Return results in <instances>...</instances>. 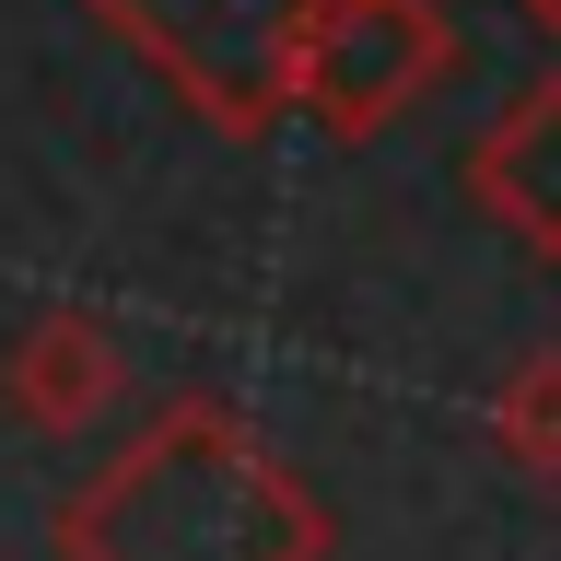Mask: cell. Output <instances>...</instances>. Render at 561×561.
<instances>
[{"mask_svg":"<svg viewBox=\"0 0 561 561\" xmlns=\"http://www.w3.org/2000/svg\"><path fill=\"white\" fill-rule=\"evenodd\" d=\"M328 515L270 433L222 398H175L59 503V561H316Z\"/></svg>","mask_w":561,"mask_h":561,"instance_id":"6da1fadb","label":"cell"},{"mask_svg":"<svg viewBox=\"0 0 561 561\" xmlns=\"http://www.w3.org/2000/svg\"><path fill=\"white\" fill-rule=\"evenodd\" d=\"M0 386H12V421H24V433H82V421H105V410H117L129 363H117V340H105V316L47 305L24 340H12Z\"/></svg>","mask_w":561,"mask_h":561,"instance_id":"5b68a950","label":"cell"},{"mask_svg":"<svg viewBox=\"0 0 561 561\" xmlns=\"http://www.w3.org/2000/svg\"><path fill=\"white\" fill-rule=\"evenodd\" d=\"M468 199L526 257H561V70H526L515 94L491 105V129L468 140Z\"/></svg>","mask_w":561,"mask_h":561,"instance_id":"277c9868","label":"cell"},{"mask_svg":"<svg viewBox=\"0 0 561 561\" xmlns=\"http://www.w3.org/2000/svg\"><path fill=\"white\" fill-rule=\"evenodd\" d=\"M515 12H526V24H538V35H561V0H515Z\"/></svg>","mask_w":561,"mask_h":561,"instance_id":"52a82bcc","label":"cell"},{"mask_svg":"<svg viewBox=\"0 0 561 561\" xmlns=\"http://www.w3.org/2000/svg\"><path fill=\"white\" fill-rule=\"evenodd\" d=\"M445 70H456V24L433 0H316L305 59H293V105H305L316 129H340V140H375Z\"/></svg>","mask_w":561,"mask_h":561,"instance_id":"3957f363","label":"cell"},{"mask_svg":"<svg viewBox=\"0 0 561 561\" xmlns=\"http://www.w3.org/2000/svg\"><path fill=\"white\" fill-rule=\"evenodd\" d=\"M491 445L515 456L526 480H561V351H538V363L503 375V398H491Z\"/></svg>","mask_w":561,"mask_h":561,"instance_id":"8992f818","label":"cell"},{"mask_svg":"<svg viewBox=\"0 0 561 561\" xmlns=\"http://www.w3.org/2000/svg\"><path fill=\"white\" fill-rule=\"evenodd\" d=\"M316 0H94V24L129 47L175 105H199L210 129L257 140L293 105V59H305Z\"/></svg>","mask_w":561,"mask_h":561,"instance_id":"7a4b0ae2","label":"cell"}]
</instances>
